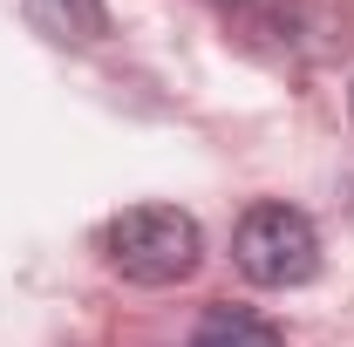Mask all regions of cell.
<instances>
[{"mask_svg": "<svg viewBox=\"0 0 354 347\" xmlns=\"http://www.w3.org/2000/svg\"><path fill=\"white\" fill-rule=\"evenodd\" d=\"M102 245H109V265L130 286H177V279H191L198 259H205L198 218L177 212V205H130V212H116Z\"/></svg>", "mask_w": 354, "mask_h": 347, "instance_id": "6da1fadb", "label": "cell"}, {"mask_svg": "<svg viewBox=\"0 0 354 347\" xmlns=\"http://www.w3.org/2000/svg\"><path fill=\"white\" fill-rule=\"evenodd\" d=\"M232 265L252 286H307L320 272V232L293 205H252L232 232Z\"/></svg>", "mask_w": 354, "mask_h": 347, "instance_id": "7a4b0ae2", "label": "cell"}, {"mask_svg": "<svg viewBox=\"0 0 354 347\" xmlns=\"http://www.w3.org/2000/svg\"><path fill=\"white\" fill-rule=\"evenodd\" d=\"M28 21L41 28L48 41H75V48L109 35V7L102 0H28Z\"/></svg>", "mask_w": 354, "mask_h": 347, "instance_id": "3957f363", "label": "cell"}, {"mask_svg": "<svg viewBox=\"0 0 354 347\" xmlns=\"http://www.w3.org/2000/svg\"><path fill=\"white\" fill-rule=\"evenodd\" d=\"M191 347H286V334L272 320H259V313H245V306H212L198 320Z\"/></svg>", "mask_w": 354, "mask_h": 347, "instance_id": "277c9868", "label": "cell"}, {"mask_svg": "<svg viewBox=\"0 0 354 347\" xmlns=\"http://www.w3.org/2000/svg\"><path fill=\"white\" fill-rule=\"evenodd\" d=\"M348 109H354V88H348Z\"/></svg>", "mask_w": 354, "mask_h": 347, "instance_id": "5b68a950", "label": "cell"}, {"mask_svg": "<svg viewBox=\"0 0 354 347\" xmlns=\"http://www.w3.org/2000/svg\"><path fill=\"white\" fill-rule=\"evenodd\" d=\"M232 7H245V0H232Z\"/></svg>", "mask_w": 354, "mask_h": 347, "instance_id": "8992f818", "label": "cell"}]
</instances>
